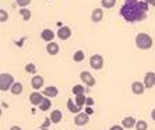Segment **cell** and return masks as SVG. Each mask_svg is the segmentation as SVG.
<instances>
[{"mask_svg":"<svg viewBox=\"0 0 155 130\" xmlns=\"http://www.w3.org/2000/svg\"><path fill=\"white\" fill-rule=\"evenodd\" d=\"M151 119H152V120H154V122H155V108H154V109H152V111H151Z\"/></svg>","mask_w":155,"mask_h":130,"instance_id":"836d02e7","label":"cell"},{"mask_svg":"<svg viewBox=\"0 0 155 130\" xmlns=\"http://www.w3.org/2000/svg\"><path fill=\"white\" fill-rule=\"evenodd\" d=\"M85 101H87L85 94H83V95H76V99H74V102H76L78 106H81V108H83L84 105H85Z\"/></svg>","mask_w":155,"mask_h":130,"instance_id":"d4e9b609","label":"cell"},{"mask_svg":"<svg viewBox=\"0 0 155 130\" xmlns=\"http://www.w3.org/2000/svg\"><path fill=\"white\" fill-rule=\"evenodd\" d=\"M85 113L88 116L92 115V113H94V109H92V106H87V108H85Z\"/></svg>","mask_w":155,"mask_h":130,"instance_id":"4dcf8cb0","label":"cell"},{"mask_svg":"<svg viewBox=\"0 0 155 130\" xmlns=\"http://www.w3.org/2000/svg\"><path fill=\"white\" fill-rule=\"evenodd\" d=\"M80 78H81L84 85H87V87H94L95 85V78L90 72H81L80 73Z\"/></svg>","mask_w":155,"mask_h":130,"instance_id":"5b68a950","label":"cell"},{"mask_svg":"<svg viewBox=\"0 0 155 130\" xmlns=\"http://www.w3.org/2000/svg\"><path fill=\"white\" fill-rule=\"evenodd\" d=\"M155 85V73L147 72L144 76V87L145 88H152Z\"/></svg>","mask_w":155,"mask_h":130,"instance_id":"9c48e42d","label":"cell"},{"mask_svg":"<svg viewBox=\"0 0 155 130\" xmlns=\"http://www.w3.org/2000/svg\"><path fill=\"white\" fill-rule=\"evenodd\" d=\"M14 83H15V80L10 73H2L0 74V91H3V92L4 91H8Z\"/></svg>","mask_w":155,"mask_h":130,"instance_id":"3957f363","label":"cell"},{"mask_svg":"<svg viewBox=\"0 0 155 130\" xmlns=\"http://www.w3.org/2000/svg\"><path fill=\"white\" fill-rule=\"evenodd\" d=\"M145 91V87H144V83H140V81H134L131 84V92L136 95H141L144 94Z\"/></svg>","mask_w":155,"mask_h":130,"instance_id":"8fae6325","label":"cell"},{"mask_svg":"<svg viewBox=\"0 0 155 130\" xmlns=\"http://www.w3.org/2000/svg\"><path fill=\"white\" fill-rule=\"evenodd\" d=\"M117 0H101V4L104 8H113L116 6Z\"/></svg>","mask_w":155,"mask_h":130,"instance_id":"cb8c5ba5","label":"cell"},{"mask_svg":"<svg viewBox=\"0 0 155 130\" xmlns=\"http://www.w3.org/2000/svg\"><path fill=\"white\" fill-rule=\"evenodd\" d=\"M43 83H45L43 77L42 76H38V74H35V76L31 78V87H32L34 90H39V88H42Z\"/></svg>","mask_w":155,"mask_h":130,"instance_id":"30bf717a","label":"cell"},{"mask_svg":"<svg viewBox=\"0 0 155 130\" xmlns=\"http://www.w3.org/2000/svg\"><path fill=\"white\" fill-rule=\"evenodd\" d=\"M147 11L148 3L144 0H126L124 6L120 8V15L127 22H138L145 20Z\"/></svg>","mask_w":155,"mask_h":130,"instance_id":"6da1fadb","label":"cell"},{"mask_svg":"<svg viewBox=\"0 0 155 130\" xmlns=\"http://www.w3.org/2000/svg\"><path fill=\"white\" fill-rule=\"evenodd\" d=\"M22 90H24L22 84L21 83H17V81H15V83L11 85V88H10V91H11V94H13V95H20L22 92Z\"/></svg>","mask_w":155,"mask_h":130,"instance_id":"d6986e66","label":"cell"},{"mask_svg":"<svg viewBox=\"0 0 155 130\" xmlns=\"http://www.w3.org/2000/svg\"><path fill=\"white\" fill-rule=\"evenodd\" d=\"M51 123H52V120L49 119V118H48V119H45V123L41 126V129H43V127H45V129H48V127L51 126Z\"/></svg>","mask_w":155,"mask_h":130,"instance_id":"f546056e","label":"cell"},{"mask_svg":"<svg viewBox=\"0 0 155 130\" xmlns=\"http://www.w3.org/2000/svg\"><path fill=\"white\" fill-rule=\"evenodd\" d=\"M88 122H90V116L87 115L85 112L77 113L76 118H74V123H76L77 126H84V125H87Z\"/></svg>","mask_w":155,"mask_h":130,"instance_id":"ba28073f","label":"cell"},{"mask_svg":"<svg viewBox=\"0 0 155 130\" xmlns=\"http://www.w3.org/2000/svg\"><path fill=\"white\" fill-rule=\"evenodd\" d=\"M136 122H137V120L134 119L133 116H126V118L122 120V126L124 127V129H133V127L136 126Z\"/></svg>","mask_w":155,"mask_h":130,"instance_id":"9a60e30c","label":"cell"},{"mask_svg":"<svg viewBox=\"0 0 155 130\" xmlns=\"http://www.w3.org/2000/svg\"><path fill=\"white\" fill-rule=\"evenodd\" d=\"M0 116H2V108H0Z\"/></svg>","mask_w":155,"mask_h":130,"instance_id":"74e56055","label":"cell"},{"mask_svg":"<svg viewBox=\"0 0 155 130\" xmlns=\"http://www.w3.org/2000/svg\"><path fill=\"white\" fill-rule=\"evenodd\" d=\"M90 66L94 70H101L102 67H104V58L98 53L92 55V56L90 58Z\"/></svg>","mask_w":155,"mask_h":130,"instance_id":"277c9868","label":"cell"},{"mask_svg":"<svg viewBox=\"0 0 155 130\" xmlns=\"http://www.w3.org/2000/svg\"><path fill=\"white\" fill-rule=\"evenodd\" d=\"M20 15L22 17L24 21H29V18H31L32 13H31V10H28V8H20Z\"/></svg>","mask_w":155,"mask_h":130,"instance_id":"603a6c76","label":"cell"},{"mask_svg":"<svg viewBox=\"0 0 155 130\" xmlns=\"http://www.w3.org/2000/svg\"><path fill=\"white\" fill-rule=\"evenodd\" d=\"M58 94H59V90L54 85H49L43 90V97H46V98H54Z\"/></svg>","mask_w":155,"mask_h":130,"instance_id":"5bb4252c","label":"cell"},{"mask_svg":"<svg viewBox=\"0 0 155 130\" xmlns=\"http://www.w3.org/2000/svg\"><path fill=\"white\" fill-rule=\"evenodd\" d=\"M134 42H136V46H137L138 49H141V51H148V49H151L152 45H154L152 38L148 35V34H144V32L137 34Z\"/></svg>","mask_w":155,"mask_h":130,"instance_id":"7a4b0ae2","label":"cell"},{"mask_svg":"<svg viewBox=\"0 0 155 130\" xmlns=\"http://www.w3.org/2000/svg\"><path fill=\"white\" fill-rule=\"evenodd\" d=\"M10 130H22L20 126H13V127H10Z\"/></svg>","mask_w":155,"mask_h":130,"instance_id":"e575fe53","label":"cell"},{"mask_svg":"<svg viewBox=\"0 0 155 130\" xmlns=\"http://www.w3.org/2000/svg\"><path fill=\"white\" fill-rule=\"evenodd\" d=\"M49 119L52 120V123H60L61 119H63V113H61V111H59V109H54V111H52L51 115H49Z\"/></svg>","mask_w":155,"mask_h":130,"instance_id":"4fadbf2b","label":"cell"},{"mask_svg":"<svg viewBox=\"0 0 155 130\" xmlns=\"http://www.w3.org/2000/svg\"><path fill=\"white\" fill-rule=\"evenodd\" d=\"M144 2H147L148 4H154L155 6V0H144Z\"/></svg>","mask_w":155,"mask_h":130,"instance_id":"d590c367","label":"cell"},{"mask_svg":"<svg viewBox=\"0 0 155 130\" xmlns=\"http://www.w3.org/2000/svg\"><path fill=\"white\" fill-rule=\"evenodd\" d=\"M59 51H60V48H59V43H56V42H48L46 43V52L49 55H52V56H54V55H58L59 53Z\"/></svg>","mask_w":155,"mask_h":130,"instance_id":"7c38bea8","label":"cell"},{"mask_svg":"<svg viewBox=\"0 0 155 130\" xmlns=\"http://www.w3.org/2000/svg\"><path fill=\"white\" fill-rule=\"evenodd\" d=\"M85 105L87 106H92V105H94V99H92V98H87Z\"/></svg>","mask_w":155,"mask_h":130,"instance_id":"1f68e13d","label":"cell"},{"mask_svg":"<svg viewBox=\"0 0 155 130\" xmlns=\"http://www.w3.org/2000/svg\"><path fill=\"white\" fill-rule=\"evenodd\" d=\"M109 130H124V127L120 126V125H115V126H112Z\"/></svg>","mask_w":155,"mask_h":130,"instance_id":"d6a6232c","label":"cell"},{"mask_svg":"<svg viewBox=\"0 0 155 130\" xmlns=\"http://www.w3.org/2000/svg\"><path fill=\"white\" fill-rule=\"evenodd\" d=\"M43 99H45L43 94L38 92V91H34V92H31V94H29V102H31L34 106H39L41 102H42Z\"/></svg>","mask_w":155,"mask_h":130,"instance_id":"52a82bcc","label":"cell"},{"mask_svg":"<svg viewBox=\"0 0 155 130\" xmlns=\"http://www.w3.org/2000/svg\"><path fill=\"white\" fill-rule=\"evenodd\" d=\"M8 20V13L3 8H0V22H6Z\"/></svg>","mask_w":155,"mask_h":130,"instance_id":"f1b7e54d","label":"cell"},{"mask_svg":"<svg viewBox=\"0 0 155 130\" xmlns=\"http://www.w3.org/2000/svg\"><path fill=\"white\" fill-rule=\"evenodd\" d=\"M134 127H136V130H148V123L145 120H137Z\"/></svg>","mask_w":155,"mask_h":130,"instance_id":"484cf974","label":"cell"},{"mask_svg":"<svg viewBox=\"0 0 155 130\" xmlns=\"http://www.w3.org/2000/svg\"><path fill=\"white\" fill-rule=\"evenodd\" d=\"M15 3L20 8H27L31 4V0H15Z\"/></svg>","mask_w":155,"mask_h":130,"instance_id":"4316f807","label":"cell"},{"mask_svg":"<svg viewBox=\"0 0 155 130\" xmlns=\"http://www.w3.org/2000/svg\"><path fill=\"white\" fill-rule=\"evenodd\" d=\"M67 109H69L71 113H74V115L81 112V106H78L73 99H69V101H67Z\"/></svg>","mask_w":155,"mask_h":130,"instance_id":"ac0fdd59","label":"cell"},{"mask_svg":"<svg viewBox=\"0 0 155 130\" xmlns=\"http://www.w3.org/2000/svg\"><path fill=\"white\" fill-rule=\"evenodd\" d=\"M41 130H49V129H45V127H43V129H41Z\"/></svg>","mask_w":155,"mask_h":130,"instance_id":"8d00e7d4","label":"cell"},{"mask_svg":"<svg viewBox=\"0 0 155 130\" xmlns=\"http://www.w3.org/2000/svg\"><path fill=\"white\" fill-rule=\"evenodd\" d=\"M25 72L29 73V74H34V76H35V74H36V66L34 65V63H28V65L25 66Z\"/></svg>","mask_w":155,"mask_h":130,"instance_id":"83f0119b","label":"cell"},{"mask_svg":"<svg viewBox=\"0 0 155 130\" xmlns=\"http://www.w3.org/2000/svg\"><path fill=\"white\" fill-rule=\"evenodd\" d=\"M84 59H85V55H84L83 51H76L74 55H73V60L77 62V63H81Z\"/></svg>","mask_w":155,"mask_h":130,"instance_id":"44dd1931","label":"cell"},{"mask_svg":"<svg viewBox=\"0 0 155 130\" xmlns=\"http://www.w3.org/2000/svg\"><path fill=\"white\" fill-rule=\"evenodd\" d=\"M41 38H42L43 41H46V42H52L54 38V32L52 31V29L46 28V29H43L42 32H41Z\"/></svg>","mask_w":155,"mask_h":130,"instance_id":"e0dca14e","label":"cell"},{"mask_svg":"<svg viewBox=\"0 0 155 130\" xmlns=\"http://www.w3.org/2000/svg\"><path fill=\"white\" fill-rule=\"evenodd\" d=\"M51 106H52L51 99H48V98L45 97V99H43V101L41 102V105H39V109L45 112V111H49V109H51Z\"/></svg>","mask_w":155,"mask_h":130,"instance_id":"7402d4cb","label":"cell"},{"mask_svg":"<svg viewBox=\"0 0 155 130\" xmlns=\"http://www.w3.org/2000/svg\"><path fill=\"white\" fill-rule=\"evenodd\" d=\"M102 18H104V10L102 8H94L92 14H91V20L94 22H99L102 21Z\"/></svg>","mask_w":155,"mask_h":130,"instance_id":"2e32d148","label":"cell"},{"mask_svg":"<svg viewBox=\"0 0 155 130\" xmlns=\"http://www.w3.org/2000/svg\"><path fill=\"white\" fill-rule=\"evenodd\" d=\"M56 35H58L59 39L67 41L70 36H71V28H70V27H60V28L58 29Z\"/></svg>","mask_w":155,"mask_h":130,"instance_id":"8992f818","label":"cell"},{"mask_svg":"<svg viewBox=\"0 0 155 130\" xmlns=\"http://www.w3.org/2000/svg\"><path fill=\"white\" fill-rule=\"evenodd\" d=\"M83 130H85V129H83Z\"/></svg>","mask_w":155,"mask_h":130,"instance_id":"f35d334b","label":"cell"},{"mask_svg":"<svg viewBox=\"0 0 155 130\" xmlns=\"http://www.w3.org/2000/svg\"><path fill=\"white\" fill-rule=\"evenodd\" d=\"M71 92L74 95H83V94H85V87L81 85V84H76L71 88Z\"/></svg>","mask_w":155,"mask_h":130,"instance_id":"ffe728a7","label":"cell"}]
</instances>
